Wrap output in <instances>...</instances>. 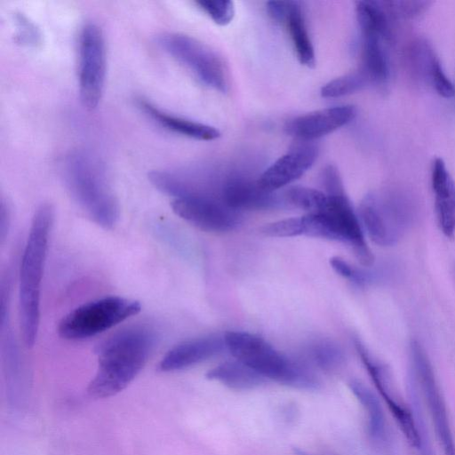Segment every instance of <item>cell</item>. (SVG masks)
<instances>
[{"mask_svg": "<svg viewBox=\"0 0 455 455\" xmlns=\"http://www.w3.org/2000/svg\"><path fill=\"white\" fill-rule=\"evenodd\" d=\"M409 358V373L427 404L443 455H455V439L446 403L427 354L417 339L410 343Z\"/></svg>", "mask_w": 455, "mask_h": 455, "instance_id": "obj_9", "label": "cell"}, {"mask_svg": "<svg viewBox=\"0 0 455 455\" xmlns=\"http://www.w3.org/2000/svg\"><path fill=\"white\" fill-rule=\"evenodd\" d=\"M226 347L235 358L265 379L306 390L316 389L318 381L307 367L296 362L269 344L263 338L244 331H227Z\"/></svg>", "mask_w": 455, "mask_h": 455, "instance_id": "obj_4", "label": "cell"}, {"mask_svg": "<svg viewBox=\"0 0 455 455\" xmlns=\"http://www.w3.org/2000/svg\"><path fill=\"white\" fill-rule=\"evenodd\" d=\"M362 67L372 83H382L388 77V64L382 46V37L362 35Z\"/></svg>", "mask_w": 455, "mask_h": 455, "instance_id": "obj_23", "label": "cell"}, {"mask_svg": "<svg viewBox=\"0 0 455 455\" xmlns=\"http://www.w3.org/2000/svg\"><path fill=\"white\" fill-rule=\"evenodd\" d=\"M304 235L339 241L347 244L364 267L374 263V256L367 245L361 221L345 195L328 196L326 208L317 213L302 216Z\"/></svg>", "mask_w": 455, "mask_h": 455, "instance_id": "obj_5", "label": "cell"}, {"mask_svg": "<svg viewBox=\"0 0 455 455\" xmlns=\"http://www.w3.org/2000/svg\"><path fill=\"white\" fill-rule=\"evenodd\" d=\"M354 343L370 378L407 443L417 450L421 443L420 430L412 410L396 396L389 367L376 358L359 339H355Z\"/></svg>", "mask_w": 455, "mask_h": 455, "instance_id": "obj_11", "label": "cell"}, {"mask_svg": "<svg viewBox=\"0 0 455 455\" xmlns=\"http://www.w3.org/2000/svg\"><path fill=\"white\" fill-rule=\"evenodd\" d=\"M406 58L411 72L431 85L445 74L435 51L426 40L413 41L407 49Z\"/></svg>", "mask_w": 455, "mask_h": 455, "instance_id": "obj_21", "label": "cell"}, {"mask_svg": "<svg viewBox=\"0 0 455 455\" xmlns=\"http://www.w3.org/2000/svg\"><path fill=\"white\" fill-rule=\"evenodd\" d=\"M196 4L218 25L229 24L235 16V5L229 0H199Z\"/></svg>", "mask_w": 455, "mask_h": 455, "instance_id": "obj_29", "label": "cell"}, {"mask_svg": "<svg viewBox=\"0 0 455 455\" xmlns=\"http://www.w3.org/2000/svg\"><path fill=\"white\" fill-rule=\"evenodd\" d=\"M356 114L353 105L323 108L292 118L284 130L296 140L313 141L350 123Z\"/></svg>", "mask_w": 455, "mask_h": 455, "instance_id": "obj_14", "label": "cell"}, {"mask_svg": "<svg viewBox=\"0 0 455 455\" xmlns=\"http://www.w3.org/2000/svg\"><path fill=\"white\" fill-rule=\"evenodd\" d=\"M285 23L299 61L307 68H314L315 66V50L307 29L299 2L292 1Z\"/></svg>", "mask_w": 455, "mask_h": 455, "instance_id": "obj_22", "label": "cell"}, {"mask_svg": "<svg viewBox=\"0 0 455 455\" xmlns=\"http://www.w3.org/2000/svg\"><path fill=\"white\" fill-rule=\"evenodd\" d=\"M106 44L101 28L85 24L79 37V93L82 104L94 109L102 96L106 77Z\"/></svg>", "mask_w": 455, "mask_h": 455, "instance_id": "obj_10", "label": "cell"}, {"mask_svg": "<svg viewBox=\"0 0 455 455\" xmlns=\"http://www.w3.org/2000/svg\"><path fill=\"white\" fill-rule=\"evenodd\" d=\"M292 1H270L267 3V11L276 22H286Z\"/></svg>", "mask_w": 455, "mask_h": 455, "instance_id": "obj_35", "label": "cell"}, {"mask_svg": "<svg viewBox=\"0 0 455 455\" xmlns=\"http://www.w3.org/2000/svg\"><path fill=\"white\" fill-rule=\"evenodd\" d=\"M66 185L86 215L105 229L119 219V204L101 161L92 153L76 150L64 159Z\"/></svg>", "mask_w": 455, "mask_h": 455, "instance_id": "obj_3", "label": "cell"}, {"mask_svg": "<svg viewBox=\"0 0 455 455\" xmlns=\"http://www.w3.org/2000/svg\"><path fill=\"white\" fill-rule=\"evenodd\" d=\"M297 142L257 180L263 190L275 192L300 178L313 165L317 157L315 145L307 140Z\"/></svg>", "mask_w": 455, "mask_h": 455, "instance_id": "obj_13", "label": "cell"}, {"mask_svg": "<svg viewBox=\"0 0 455 455\" xmlns=\"http://www.w3.org/2000/svg\"><path fill=\"white\" fill-rule=\"evenodd\" d=\"M171 206L180 218L207 232L231 231L241 223L239 212L212 196L176 198L172 200Z\"/></svg>", "mask_w": 455, "mask_h": 455, "instance_id": "obj_12", "label": "cell"}, {"mask_svg": "<svg viewBox=\"0 0 455 455\" xmlns=\"http://www.w3.org/2000/svg\"><path fill=\"white\" fill-rule=\"evenodd\" d=\"M226 347L224 338L209 335L183 341L171 348L159 363L161 371H175L206 361Z\"/></svg>", "mask_w": 455, "mask_h": 455, "instance_id": "obj_15", "label": "cell"}, {"mask_svg": "<svg viewBox=\"0 0 455 455\" xmlns=\"http://www.w3.org/2000/svg\"><path fill=\"white\" fill-rule=\"evenodd\" d=\"M322 182L327 196L345 195L340 176L335 166L329 164L323 170Z\"/></svg>", "mask_w": 455, "mask_h": 455, "instance_id": "obj_33", "label": "cell"}, {"mask_svg": "<svg viewBox=\"0 0 455 455\" xmlns=\"http://www.w3.org/2000/svg\"><path fill=\"white\" fill-rule=\"evenodd\" d=\"M206 378L235 390H250L262 385L266 379L253 369L235 360L211 369Z\"/></svg>", "mask_w": 455, "mask_h": 455, "instance_id": "obj_20", "label": "cell"}, {"mask_svg": "<svg viewBox=\"0 0 455 455\" xmlns=\"http://www.w3.org/2000/svg\"><path fill=\"white\" fill-rule=\"evenodd\" d=\"M259 232L269 237H292L304 235V223L302 217L289 218L262 226Z\"/></svg>", "mask_w": 455, "mask_h": 455, "instance_id": "obj_30", "label": "cell"}, {"mask_svg": "<svg viewBox=\"0 0 455 455\" xmlns=\"http://www.w3.org/2000/svg\"><path fill=\"white\" fill-rule=\"evenodd\" d=\"M330 264L338 275L358 285H364L373 278L372 275L351 266L348 262L338 256L331 258Z\"/></svg>", "mask_w": 455, "mask_h": 455, "instance_id": "obj_31", "label": "cell"}, {"mask_svg": "<svg viewBox=\"0 0 455 455\" xmlns=\"http://www.w3.org/2000/svg\"><path fill=\"white\" fill-rule=\"evenodd\" d=\"M141 309L139 301L120 296H108L83 304L59 323V335L68 340H83L137 315Z\"/></svg>", "mask_w": 455, "mask_h": 455, "instance_id": "obj_7", "label": "cell"}, {"mask_svg": "<svg viewBox=\"0 0 455 455\" xmlns=\"http://www.w3.org/2000/svg\"><path fill=\"white\" fill-rule=\"evenodd\" d=\"M156 43L164 52L191 70L204 84L222 93L228 91L226 66L208 45L180 33L161 34Z\"/></svg>", "mask_w": 455, "mask_h": 455, "instance_id": "obj_8", "label": "cell"}, {"mask_svg": "<svg viewBox=\"0 0 455 455\" xmlns=\"http://www.w3.org/2000/svg\"><path fill=\"white\" fill-rule=\"evenodd\" d=\"M16 21L18 23L17 37L19 42L27 45L36 44L39 41V33L34 24L22 15H19Z\"/></svg>", "mask_w": 455, "mask_h": 455, "instance_id": "obj_34", "label": "cell"}, {"mask_svg": "<svg viewBox=\"0 0 455 455\" xmlns=\"http://www.w3.org/2000/svg\"><path fill=\"white\" fill-rule=\"evenodd\" d=\"M414 208L401 192L366 195L359 205V220L371 240L379 246L397 243L411 226Z\"/></svg>", "mask_w": 455, "mask_h": 455, "instance_id": "obj_6", "label": "cell"}, {"mask_svg": "<svg viewBox=\"0 0 455 455\" xmlns=\"http://www.w3.org/2000/svg\"><path fill=\"white\" fill-rule=\"evenodd\" d=\"M355 15L362 35H375L384 39L387 38L389 17L380 1H357Z\"/></svg>", "mask_w": 455, "mask_h": 455, "instance_id": "obj_24", "label": "cell"}, {"mask_svg": "<svg viewBox=\"0 0 455 455\" xmlns=\"http://www.w3.org/2000/svg\"><path fill=\"white\" fill-rule=\"evenodd\" d=\"M372 81L360 68L358 70L334 78L326 83L320 91L323 98H339L358 92Z\"/></svg>", "mask_w": 455, "mask_h": 455, "instance_id": "obj_27", "label": "cell"}, {"mask_svg": "<svg viewBox=\"0 0 455 455\" xmlns=\"http://www.w3.org/2000/svg\"><path fill=\"white\" fill-rule=\"evenodd\" d=\"M412 411L416 417L420 433H421V443L420 446L416 450L418 455H435L431 447L427 433L425 429V422L422 416V411L420 406V401L419 399V394L411 393L409 395Z\"/></svg>", "mask_w": 455, "mask_h": 455, "instance_id": "obj_32", "label": "cell"}, {"mask_svg": "<svg viewBox=\"0 0 455 455\" xmlns=\"http://www.w3.org/2000/svg\"><path fill=\"white\" fill-rule=\"evenodd\" d=\"M138 105L156 123L175 133L198 140H213L220 136V131L213 126L171 115L148 100L141 99Z\"/></svg>", "mask_w": 455, "mask_h": 455, "instance_id": "obj_18", "label": "cell"}, {"mask_svg": "<svg viewBox=\"0 0 455 455\" xmlns=\"http://www.w3.org/2000/svg\"><path fill=\"white\" fill-rule=\"evenodd\" d=\"M294 455H315L299 448H293Z\"/></svg>", "mask_w": 455, "mask_h": 455, "instance_id": "obj_36", "label": "cell"}, {"mask_svg": "<svg viewBox=\"0 0 455 455\" xmlns=\"http://www.w3.org/2000/svg\"><path fill=\"white\" fill-rule=\"evenodd\" d=\"M283 196L286 204L306 211L307 213L321 212L328 204V196L325 193L302 186L287 188Z\"/></svg>", "mask_w": 455, "mask_h": 455, "instance_id": "obj_25", "label": "cell"}, {"mask_svg": "<svg viewBox=\"0 0 455 455\" xmlns=\"http://www.w3.org/2000/svg\"><path fill=\"white\" fill-rule=\"evenodd\" d=\"M348 386L365 411L370 438L375 443H383L387 438V423L379 398L367 386L358 380H351Z\"/></svg>", "mask_w": 455, "mask_h": 455, "instance_id": "obj_19", "label": "cell"}, {"mask_svg": "<svg viewBox=\"0 0 455 455\" xmlns=\"http://www.w3.org/2000/svg\"><path fill=\"white\" fill-rule=\"evenodd\" d=\"M156 339L150 328L133 326L100 343L96 349L98 368L88 394L93 398H107L124 390L146 364Z\"/></svg>", "mask_w": 455, "mask_h": 455, "instance_id": "obj_1", "label": "cell"}, {"mask_svg": "<svg viewBox=\"0 0 455 455\" xmlns=\"http://www.w3.org/2000/svg\"><path fill=\"white\" fill-rule=\"evenodd\" d=\"M309 361L317 368L325 371L339 369L345 361L343 351L337 344L329 339H318L307 347Z\"/></svg>", "mask_w": 455, "mask_h": 455, "instance_id": "obj_26", "label": "cell"}, {"mask_svg": "<svg viewBox=\"0 0 455 455\" xmlns=\"http://www.w3.org/2000/svg\"><path fill=\"white\" fill-rule=\"evenodd\" d=\"M380 4L388 17L405 20L414 19L423 14L431 4V2L388 0L380 1Z\"/></svg>", "mask_w": 455, "mask_h": 455, "instance_id": "obj_28", "label": "cell"}, {"mask_svg": "<svg viewBox=\"0 0 455 455\" xmlns=\"http://www.w3.org/2000/svg\"><path fill=\"white\" fill-rule=\"evenodd\" d=\"M52 220V205L42 204L32 218L21 258L19 309L22 339L27 347L34 346L38 333L41 286Z\"/></svg>", "mask_w": 455, "mask_h": 455, "instance_id": "obj_2", "label": "cell"}, {"mask_svg": "<svg viewBox=\"0 0 455 455\" xmlns=\"http://www.w3.org/2000/svg\"><path fill=\"white\" fill-rule=\"evenodd\" d=\"M431 183L439 228L446 237L452 238L455 235V181L440 157L433 163Z\"/></svg>", "mask_w": 455, "mask_h": 455, "instance_id": "obj_17", "label": "cell"}, {"mask_svg": "<svg viewBox=\"0 0 455 455\" xmlns=\"http://www.w3.org/2000/svg\"><path fill=\"white\" fill-rule=\"evenodd\" d=\"M221 201L233 210H267L286 204L283 196L263 190L257 180L233 179L222 189Z\"/></svg>", "mask_w": 455, "mask_h": 455, "instance_id": "obj_16", "label": "cell"}]
</instances>
